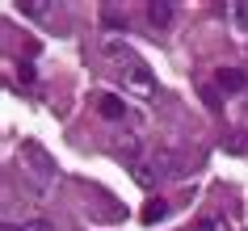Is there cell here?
<instances>
[{"label": "cell", "mask_w": 248, "mask_h": 231, "mask_svg": "<svg viewBox=\"0 0 248 231\" xmlns=\"http://www.w3.org/2000/svg\"><path fill=\"white\" fill-rule=\"evenodd\" d=\"M118 80H122V89L131 92V97H139V101H152V97H156V76H152L147 63L135 59V55H126V59L118 63Z\"/></svg>", "instance_id": "cell-1"}, {"label": "cell", "mask_w": 248, "mask_h": 231, "mask_svg": "<svg viewBox=\"0 0 248 231\" xmlns=\"http://www.w3.org/2000/svg\"><path fill=\"white\" fill-rule=\"evenodd\" d=\"M21 160H30L26 168H30L38 181H51V177H55V164L46 160V152H42L38 143H26V147H21Z\"/></svg>", "instance_id": "cell-2"}, {"label": "cell", "mask_w": 248, "mask_h": 231, "mask_svg": "<svg viewBox=\"0 0 248 231\" xmlns=\"http://www.w3.org/2000/svg\"><path fill=\"white\" fill-rule=\"evenodd\" d=\"M223 13H227V21H232V26L240 30V34H248V0H232V4H227Z\"/></svg>", "instance_id": "cell-3"}, {"label": "cell", "mask_w": 248, "mask_h": 231, "mask_svg": "<svg viewBox=\"0 0 248 231\" xmlns=\"http://www.w3.org/2000/svg\"><path fill=\"white\" fill-rule=\"evenodd\" d=\"M97 109H101L105 118H114V122H118L122 114H126V105L118 101V97H109V92H101V97H97Z\"/></svg>", "instance_id": "cell-4"}, {"label": "cell", "mask_w": 248, "mask_h": 231, "mask_svg": "<svg viewBox=\"0 0 248 231\" xmlns=\"http://www.w3.org/2000/svg\"><path fill=\"white\" fill-rule=\"evenodd\" d=\"M147 17H152V26H156V30H164L172 21V4H147Z\"/></svg>", "instance_id": "cell-5"}, {"label": "cell", "mask_w": 248, "mask_h": 231, "mask_svg": "<svg viewBox=\"0 0 248 231\" xmlns=\"http://www.w3.org/2000/svg\"><path fill=\"white\" fill-rule=\"evenodd\" d=\"M17 13L21 17H34V21H46L55 13V4H17Z\"/></svg>", "instance_id": "cell-6"}, {"label": "cell", "mask_w": 248, "mask_h": 231, "mask_svg": "<svg viewBox=\"0 0 248 231\" xmlns=\"http://www.w3.org/2000/svg\"><path fill=\"white\" fill-rule=\"evenodd\" d=\"M219 84H223V89H244L248 76L240 72V67H227V72H219Z\"/></svg>", "instance_id": "cell-7"}, {"label": "cell", "mask_w": 248, "mask_h": 231, "mask_svg": "<svg viewBox=\"0 0 248 231\" xmlns=\"http://www.w3.org/2000/svg\"><path fill=\"white\" fill-rule=\"evenodd\" d=\"M164 215H169V206L160 202V198H152V202L143 206V223H156V218H164Z\"/></svg>", "instance_id": "cell-8"}, {"label": "cell", "mask_w": 248, "mask_h": 231, "mask_svg": "<svg viewBox=\"0 0 248 231\" xmlns=\"http://www.w3.org/2000/svg\"><path fill=\"white\" fill-rule=\"evenodd\" d=\"M114 152H126V155H135V139H131V135H118V139H114Z\"/></svg>", "instance_id": "cell-9"}, {"label": "cell", "mask_w": 248, "mask_h": 231, "mask_svg": "<svg viewBox=\"0 0 248 231\" xmlns=\"http://www.w3.org/2000/svg\"><path fill=\"white\" fill-rule=\"evenodd\" d=\"M4 231H55V227L42 223V218H34V223H26V227H4Z\"/></svg>", "instance_id": "cell-10"}, {"label": "cell", "mask_w": 248, "mask_h": 231, "mask_svg": "<svg viewBox=\"0 0 248 231\" xmlns=\"http://www.w3.org/2000/svg\"><path fill=\"white\" fill-rule=\"evenodd\" d=\"M198 231H227V227H223L219 218H202V223H198Z\"/></svg>", "instance_id": "cell-11"}]
</instances>
